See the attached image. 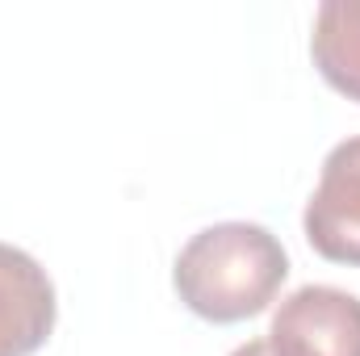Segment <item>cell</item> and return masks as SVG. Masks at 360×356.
<instances>
[{
	"mask_svg": "<svg viewBox=\"0 0 360 356\" xmlns=\"http://www.w3.org/2000/svg\"><path fill=\"white\" fill-rule=\"evenodd\" d=\"M289 256L281 239L256 222H218L193 235L176 256L172 281L180 302L210 323H239L281 293Z\"/></svg>",
	"mask_w": 360,
	"mask_h": 356,
	"instance_id": "cell-1",
	"label": "cell"
},
{
	"mask_svg": "<svg viewBox=\"0 0 360 356\" xmlns=\"http://www.w3.org/2000/svg\"><path fill=\"white\" fill-rule=\"evenodd\" d=\"M272 356H360V298L335 285H302L269 327Z\"/></svg>",
	"mask_w": 360,
	"mask_h": 356,
	"instance_id": "cell-2",
	"label": "cell"
},
{
	"mask_svg": "<svg viewBox=\"0 0 360 356\" xmlns=\"http://www.w3.org/2000/svg\"><path fill=\"white\" fill-rule=\"evenodd\" d=\"M306 239L331 265L360 268V134L331 147L319 189L306 201Z\"/></svg>",
	"mask_w": 360,
	"mask_h": 356,
	"instance_id": "cell-3",
	"label": "cell"
},
{
	"mask_svg": "<svg viewBox=\"0 0 360 356\" xmlns=\"http://www.w3.org/2000/svg\"><path fill=\"white\" fill-rule=\"evenodd\" d=\"M55 285L30 252L0 243V356H34L55 331Z\"/></svg>",
	"mask_w": 360,
	"mask_h": 356,
	"instance_id": "cell-4",
	"label": "cell"
},
{
	"mask_svg": "<svg viewBox=\"0 0 360 356\" xmlns=\"http://www.w3.org/2000/svg\"><path fill=\"white\" fill-rule=\"evenodd\" d=\"M310 55L331 89L360 101V0H327L314 13Z\"/></svg>",
	"mask_w": 360,
	"mask_h": 356,
	"instance_id": "cell-5",
	"label": "cell"
},
{
	"mask_svg": "<svg viewBox=\"0 0 360 356\" xmlns=\"http://www.w3.org/2000/svg\"><path fill=\"white\" fill-rule=\"evenodd\" d=\"M231 356H272V348H269V340H248L243 348H235Z\"/></svg>",
	"mask_w": 360,
	"mask_h": 356,
	"instance_id": "cell-6",
	"label": "cell"
}]
</instances>
